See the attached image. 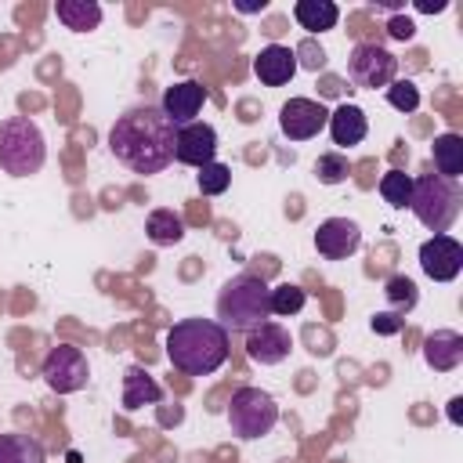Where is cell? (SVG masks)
<instances>
[{"label":"cell","instance_id":"83f0119b","mask_svg":"<svg viewBox=\"0 0 463 463\" xmlns=\"http://www.w3.org/2000/svg\"><path fill=\"white\" fill-rule=\"evenodd\" d=\"M347 174H351V163L344 152H322L315 159V177L322 184H340V181H347Z\"/></svg>","mask_w":463,"mask_h":463},{"label":"cell","instance_id":"3957f363","mask_svg":"<svg viewBox=\"0 0 463 463\" xmlns=\"http://www.w3.org/2000/svg\"><path fill=\"white\" fill-rule=\"evenodd\" d=\"M268 282L253 271H242L235 279H228L217 293V322L228 329V333H250L257 329L260 322L271 318V307H268Z\"/></svg>","mask_w":463,"mask_h":463},{"label":"cell","instance_id":"52a82bcc","mask_svg":"<svg viewBox=\"0 0 463 463\" xmlns=\"http://www.w3.org/2000/svg\"><path fill=\"white\" fill-rule=\"evenodd\" d=\"M40 376L43 383L54 391V394H76L87 387V376H90V365H87V354L72 344H58L47 351L43 365H40Z\"/></svg>","mask_w":463,"mask_h":463},{"label":"cell","instance_id":"f546056e","mask_svg":"<svg viewBox=\"0 0 463 463\" xmlns=\"http://www.w3.org/2000/svg\"><path fill=\"white\" fill-rule=\"evenodd\" d=\"M405 326V318L398 315V311H380L376 318H373V333H380V336H391V333H398Z\"/></svg>","mask_w":463,"mask_h":463},{"label":"cell","instance_id":"cb8c5ba5","mask_svg":"<svg viewBox=\"0 0 463 463\" xmlns=\"http://www.w3.org/2000/svg\"><path fill=\"white\" fill-rule=\"evenodd\" d=\"M307 304V293L293 282H279L275 289H268V307L271 315H282V318H293L300 307Z\"/></svg>","mask_w":463,"mask_h":463},{"label":"cell","instance_id":"7402d4cb","mask_svg":"<svg viewBox=\"0 0 463 463\" xmlns=\"http://www.w3.org/2000/svg\"><path fill=\"white\" fill-rule=\"evenodd\" d=\"M145 235H148L152 246H174V242L184 239V221H181L174 210L159 206V210H152V213L145 217Z\"/></svg>","mask_w":463,"mask_h":463},{"label":"cell","instance_id":"4fadbf2b","mask_svg":"<svg viewBox=\"0 0 463 463\" xmlns=\"http://www.w3.org/2000/svg\"><path fill=\"white\" fill-rule=\"evenodd\" d=\"M289 351H293V336L279 322H260L257 329L246 333V354L257 365H279L289 358Z\"/></svg>","mask_w":463,"mask_h":463},{"label":"cell","instance_id":"44dd1931","mask_svg":"<svg viewBox=\"0 0 463 463\" xmlns=\"http://www.w3.org/2000/svg\"><path fill=\"white\" fill-rule=\"evenodd\" d=\"M293 18L307 33H326V29H333L340 22V7L333 0H297L293 4Z\"/></svg>","mask_w":463,"mask_h":463},{"label":"cell","instance_id":"484cf974","mask_svg":"<svg viewBox=\"0 0 463 463\" xmlns=\"http://www.w3.org/2000/svg\"><path fill=\"white\" fill-rule=\"evenodd\" d=\"M383 297H387V304H391L394 311H412L416 300H420L416 282H412L409 275H391L387 286H383Z\"/></svg>","mask_w":463,"mask_h":463},{"label":"cell","instance_id":"1f68e13d","mask_svg":"<svg viewBox=\"0 0 463 463\" xmlns=\"http://www.w3.org/2000/svg\"><path fill=\"white\" fill-rule=\"evenodd\" d=\"M235 7H239V11H242V14H257V11H264V7H268V4H264V0H239V4H235Z\"/></svg>","mask_w":463,"mask_h":463},{"label":"cell","instance_id":"30bf717a","mask_svg":"<svg viewBox=\"0 0 463 463\" xmlns=\"http://www.w3.org/2000/svg\"><path fill=\"white\" fill-rule=\"evenodd\" d=\"M420 268L434 282H452L463 271V246L452 235H430L420 246Z\"/></svg>","mask_w":463,"mask_h":463},{"label":"cell","instance_id":"6da1fadb","mask_svg":"<svg viewBox=\"0 0 463 463\" xmlns=\"http://www.w3.org/2000/svg\"><path fill=\"white\" fill-rule=\"evenodd\" d=\"M174 137L177 127L163 116L159 105H134L116 116L109 148L130 174H159L174 163Z\"/></svg>","mask_w":463,"mask_h":463},{"label":"cell","instance_id":"d6986e66","mask_svg":"<svg viewBox=\"0 0 463 463\" xmlns=\"http://www.w3.org/2000/svg\"><path fill=\"white\" fill-rule=\"evenodd\" d=\"M54 18L72 33H90L101 25V4L98 0H58Z\"/></svg>","mask_w":463,"mask_h":463},{"label":"cell","instance_id":"f1b7e54d","mask_svg":"<svg viewBox=\"0 0 463 463\" xmlns=\"http://www.w3.org/2000/svg\"><path fill=\"white\" fill-rule=\"evenodd\" d=\"M383 90H387L391 109H398V112H405V116L420 109V87H416L412 80H394V83H387Z\"/></svg>","mask_w":463,"mask_h":463},{"label":"cell","instance_id":"7a4b0ae2","mask_svg":"<svg viewBox=\"0 0 463 463\" xmlns=\"http://www.w3.org/2000/svg\"><path fill=\"white\" fill-rule=\"evenodd\" d=\"M166 358L184 376H210L228 362V329L213 318H181L166 329Z\"/></svg>","mask_w":463,"mask_h":463},{"label":"cell","instance_id":"d6a6232c","mask_svg":"<svg viewBox=\"0 0 463 463\" xmlns=\"http://www.w3.org/2000/svg\"><path fill=\"white\" fill-rule=\"evenodd\" d=\"M416 11H423V14H438V11H445V0H434V4H430V0H420Z\"/></svg>","mask_w":463,"mask_h":463},{"label":"cell","instance_id":"ac0fdd59","mask_svg":"<svg viewBox=\"0 0 463 463\" xmlns=\"http://www.w3.org/2000/svg\"><path fill=\"white\" fill-rule=\"evenodd\" d=\"M163 402V387L156 383V376H148L141 365H130L123 373V409H145V405H159Z\"/></svg>","mask_w":463,"mask_h":463},{"label":"cell","instance_id":"2e32d148","mask_svg":"<svg viewBox=\"0 0 463 463\" xmlns=\"http://www.w3.org/2000/svg\"><path fill=\"white\" fill-rule=\"evenodd\" d=\"M423 362L434 373H452L463 362V336L456 329H434L423 336Z\"/></svg>","mask_w":463,"mask_h":463},{"label":"cell","instance_id":"9c48e42d","mask_svg":"<svg viewBox=\"0 0 463 463\" xmlns=\"http://www.w3.org/2000/svg\"><path fill=\"white\" fill-rule=\"evenodd\" d=\"M329 123V112L322 101H311V98H289L282 109H279V127L289 141H311L322 127Z\"/></svg>","mask_w":463,"mask_h":463},{"label":"cell","instance_id":"e0dca14e","mask_svg":"<svg viewBox=\"0 0 463 463\" xmlns=\"http://www.w3.org/2000/svg\"><path fill=\"white\" fill-rule=\"evenodd\" d=\"M326 127H329L333 145H344V148L362 145V141H365V134H369V119H365V112H362L358 105H351V101H344L340 109H333Z\"/></svg>","mask_w":463,"mask_h":463},{"label":"cell","instance_id":"8fae6325","mask_svg":"<svg viewBox=\"0 0 463 463\" xmlns=\"http://www.w3.org/2000/svg\"><path fill=\"white\" fill-rule=\"evenodd\" d=\"M217 156V130L210 123H184L177 127V137H174V159L184 163V166H206L213 163Z\"/></svg>","mask_w":463,"mask_h":463},{"label":"cell","instance_id":"ba28073f","mask_svg":"<svg viewBox=\"0 0 463 463\" xmlns=\"http://www.w3.org/2000/svg\"><path fill=\"white\" fill-rule=\"evenodd\" d=\"M398 76V58L380 47V43H354L351 54H347V80L354 87H365V90H376V87H387L394 83Z\"/></svg>","mask_w":463,"mask_h":463},{"label":"cell","instance_id":"4316f807","mask_svg":"<svg viewBox=\"0 0 463 463\" xmlns=\"http://www.w3.org/2000/svg\"><path fill=\"white\" fill-rule=\"evenodd\" d=\"M195 184H199V192L203 195H224L228 192V184H232V166H224V163H206V166H199V174H195Z\"/></svg>","mask_w":463,"mask_h":463},{"label":"cell","instance_id":"5b68a950","mask_svg":"<svg viewBox=\"0 0 463 463\" xmlns=\"http://www.w3.org/2000/svg\"><path fill=\"white\" fill-rule=\"evenodd\" d=\"M47 159L43 130L29 116H7L0 119V170L11 177L40 174Z\"/></svg>","mask_w":463,"mask_h":463},{"label":"cell","instance_id":"277c9868","mask_svg":"<svg viewBox=\"0 0 463 463\" xmlns=\"http://www.w3.org/2000/svg\"><path fill=\"white\" fill-rule=\"evenodd\" d=\"M412 217L434 232V235H449V228L456 224L459 210H463V192L456 181H445L438 174H423L412 177V199H409Z\"/></svg>","mask_w":463,"mask_h":463},{"label":"cell","instance_id":"836d02e7","mask_svg":"<svg viewBox=\"0 0 463 463\" xmlns=\"http://www.w3.org/2000/svg\"><path fill=\"white\" fill-rule=\"evenodd\" d=\"M459 405H463V398H452V402H449V420H452V423H463V416H459Z\"/></svg>","mask_w":463,"mask_h":463},{"label":"cell","instance_id":"9a60e30c","mask_svg":"<svg viewBox=\"0 0 463 463\" xmlns=\"http://www.w3.org/2000/svg\"><path fill=\"white\" fill-rule=\"evenodd\" d=\"M253 72L264 87H286L297 76V51L286 43H268L253 58Z\"/></svg>","mask_w":463,"mask_h":463},{"label":"cell","instance_id":"5bb4252c","mask_svg":"<svg viewBox=\"0 0 463 463\" xmlns=\"http://www.w3.org/2000/svg\"><path fill=\"white\" fill-rule=\"evenodd\" d=\"M203 101H206V87L195 83V80H181V83H174V87L163 90L159 109H163V116H166L174 127H184V123H195Z\"/></svg>","mask_w":463,"mask_h":463},{"label":"cell","instance_id":"603a6c76","mask_svg":"<svg viewBox=\"0 0 463 463\" xmlns=\"http://www.w3.org/2000/svg\"><path fill=\"white\" fill-rule=\"evenodd\" d=\"M0 463H47L33 434H0Z\"/></svg>","mask_w":463,"mask_h":463},{"label":"cell","instance_id":"ffe728a7","mask_svg":"<svg viewBox=\"0 0 463 463\" xmlns=\"http://www.w3.org/2000/svg\"><path fill=\"white\" fill-rule=\"evenodd\" d=\"M434 174L445 181H459L463 177V137L459 134H438L434 137Z\"/></svg>","mask_w":463,"mask_h":463},{"label":"cell","instance_id":"4dcf8cb0","mask_svg":"<svg viewBox=\"0 0 463 463\" xmlns=\"http://www.w3.org/2000/svg\"><path fill=\"white\" fill-rule=\"evenodd\" d=\"M387 36H391V40H402V43H405V40H412V36H416V25H412V18H405V14H394V18L387 22Z\"/></svg>","mask_w":463,"mask_h":463},{"label":"cell","instance_id":"d4e9b609","mask_svg":"<svg viewBox=\"0 0 463 463\" xmlns=\"http://www.w3.org/2000/svg\"><path fill=\"white\" fill-rule=\"evenodd\" d=\"M380 195H383L387 206L405 210L409 199H412V177H409L405 170H387V174L380 177Z\"/></svg>","mask_w":463,"mask_h":463},{"label":"cell","instance_id":"7c38bea8","mask_svg":"<svg viewBox=\"0 0 463 463\" xmlns=\"http://www.w3.org/2000/svg\"><path fill=\"white\" fill-rule=\"evenodd\" d=\"M362 246V228L351 217H329L315 228V250L326 260H347Z\"/></svg>","mask_w":463,"mask_h":463},{"label":"cell","instance_id":"8992f818","mask_svg":"<svg viewBox=\"0 0 463 463\" xmlns=\"http://www.w3.org/2000/svg\"><path fill=\"white\" fill-rule=\"evenodd\" d=\"M279 423V402L260 387H239L228 402V427L235 438L253 441L271 434Z\"/></svg>","mask_w":463,"mask_h":463}]
</instances>
